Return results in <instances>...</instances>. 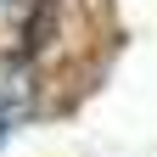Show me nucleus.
Masks as SVG:
<instances>
[{
	"mask_svg": "<svg viewBox=\"0 0 157 157\" xmlns=\"http://www.w3.org/2000/svg\"><path fill=\"white\" fill-rule=\"evenodd\" d=\"M34 112V73L23 56H0V140L11 129H23Z\"/></svg>",
	"mask_w": 157,
	"mask_h": 157,
	"instance_id": "nucleus-1",
	"label": "nucleus"
},
{
	"mask_svg": "<svg viewBox=\"0 0 157 157\" xmlns=\"http://www.w3.org/2000/svg\"><path fill=\"white\" fill-rule=\"evenodd\" d=\"M45 17V0H0V56H23Z\"/></svg>",
	"mask_w": 157,
	"mask_h": 157,
	"instance_id": "nucleus-2",
	"label": "nucleus"
}]
</instances>
